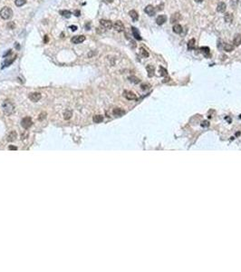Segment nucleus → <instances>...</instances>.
<instances>
[{"mask_svg": "<svg viewBox=\"0 0 241 272\" xmlns=\"http://www.w3.org/2000/svg\"><path fill=\"white\" fill-rule=\"evenodd\" d=\"M27 3V0H15V4L16 6H22Z\"/></svg>", "mask_w": 241, "mask_h": 272, "instance_id": "nucleus-28", "label": "nucleus"}, {"mask_svg": "<svg viewBox=\"0 0 241 272\" xmlns=\"http://www.w3.org/2000/svg\"><path fill=\"white\" fill-rule=\"evenodd\" d=\"M166 21H167V16H165V15H160V16H159L156 18V23H157V24H159V26L163 24Z\"/></svg>", "mask_w": 241, "mask_h": 272, "instance_id": "nucleus-10", "label": "nucleus"}, {"mask_svg": "<svg viewBox=\"0 0 241 272\" xmlns=\"http://www.w3.org/2000/svg\"><path fill=\"white\" fill-rule=\"evenodd\" d=\"M60 15L65 16V17H66V18H69V17L71 16L72 13L68 10H62V11H60Z\"/></svg>", "mask_w": 241, "mask_h": 272, "instance_id": "nucleus-25", "label": "nucleus"}, {"mask_svg": "<svg viewBox=\"0 0 241 272\" xmlns=\"http://www.w3.org/2000/svg\"><path fill=\"white\" fill-rule=\"evenodd\" d=\"M16 48H17V49H19V45H18V43H16Z\"/></svg>", "mask_w": 241, "mask_h": 272, "instance_id": "nucleus-42", "label": "nucleus"}, {"mask_svg": "<svg viewBox=\"0 0 241 272\" xmlns=\"http://www.w3.org/2000/svg\"><path fill=\"white\" fill-rule=\"evenodd\" d=\"M45 115H46V114H45V113H44V114H41L40 115H39V120L42 121L43 119H45Z\"/></svg>", "mask_w": 241, "mask_h": 272, "instance_id": "nucleus-33", "label": "nucleus"}, {"mask_svg": "<svg viewBox=\"0 0 241 272\" xmlns=\"http://www.w3.org/2000/svg\"><path fill=\"white\" fill-rule=\"evenodd\" d=\"M140 52H141V55H142L143 57H148L149 55V52L147 50H146L145 48H143V47H141L140 48Z\"/></svg>", "mask_w": 241, "mask_h": 272, "instance_id": "nucleus-27", "label": "nucleus"}, {"mask_svg": "<svg viewBox=\"0 0 241 272\" xmlns=\"http://www.w3.org/2000/svg\"><path fill=\"white\" fill-rule=\"evenodd\" d=\"M93 122H95V123H100V122H102L103 121V116L95 115V116H93Z\"/></svg>", "mask_w": 241, "mask_h": 272, "instance_id": "nucleus-24", "label": "nucleus"}, {"mask_svg": "<svg viewBox=\"0 0 241 272\" xmlns=\"http://www.w3.org/2000/svg\"><path fill=\"white\" fill-rule=\"evenodd\" d=\"M149 87H150V85H149V84H146V83H145V84H142V90H147Z\"/></svg>", "mask_w": 241, "mask_h": 272, "instance_id": "nucleus-34", "label": "nucleus"}, {"mask_svg": "<svg viewBox=\"0 0 241 272\" xmlns=\"http://www.w3.org/2000/svg\"><path fill=\"white\" fill-rule=\"evenodd\" d=\"M48 42V35H45V43L46 44Z\"/></svg>", "mask_w": 241, "mask_h": 272, "instance_id": "nucleus-39", "label": "nucleus"}, {"mask_svg": "<svg viewBox=\"0 0 241 272\" xmlns=\"http://www.w3.org/2000/svg\"><path fill=\"white\" fill-rule=\"evenodd\" d=\"M72 115H73V112L69 109L65 110V113H64V118H65V120H70Z\"/></svg>", "mask_w": 241, "mask_h": 272, "instance_id": "nucleus-19", "label": "nucleus"}, {"mask_svg": "<svg viewBox=\"0 0 241 272\" xmlns=\"http://www.w3.org/2000/svg\"><path fill=\"white\" fill-rule=\"evenodd\" d=\"M180 19V13H174L173 15H171V17H170V23H171V24H174V23L178 22Z\"/></svg>", "mask_w": 241, "mask_h": 272, "instance_id": "nucleus-13", "label": "nucleus"}, {"mask_svg": "<svg viewBox=\"0 0 241 272\" xmlns=\"http://www.w3.org/2000/svg\"><path fill=\"white\" fill-rule=\"evenodd\" d=\"M200 52L203 54V55H205L206 57H209L210 56V50L208 46H202L199 48Z\"/></svg>", "mask_w": 241, "mask_h": 272, "instance_id": "nucleus-11", "label": "nucleus"}, {"mask_svg": "<svg viewBox=\"0 0 241 272\" xmlns=\"http://www.w3.org/2000/svg\"><path fill=\"white\" fill-rule=\"evenodd\" d=\"M94 54H95V53H93V52H91V53H90L89 55H88V57H91L92 55H93Z\"/></svg>", "mask_w": 241, "mask_h": 272, "instance_id": "nucleus-40", "label": "nucleus"}, {"mask_svg": "<svg viewBox=\"0 0 241 272\" xmlns=\"http://www.w3.org/2000/svg\"><path fill=\"white\" fill-rule=\"evenodd\" d=\"M132 35H133V36L135 37V39H137V40H142V36H141L140 35V32L138 31V29L136 28V27H132Z\"/></svg>", "mask_w": 241, "mask_h": 272, "instance_id": "nucleus-15", "label": "nucleus"}, {"mask_svg": "<svg viewBox=\"0 0 241 272\" xmlns=\"http://www.w3.org/2000/svg\"><path fill=\"white\" fill-rule=\"evenodd\" d=\"M33 124L32 119L30 117H24L23 118L22 122H21V125L23 126V128L24 129H28L29 127H31V125Z\"/></svg>", "mask_w": 241, "mask_h": 272, "instance_id": "nucleus-3", "label": "nucleus"}, {"mask_svg": "<svg viewBox=\"0 0 241 272\" xmlns=\"http://www.w3.org/2000/svg\"><path fill=\"white\" fill-rule=\"evenodd\" d=\"M237 3H238V0H230V5L233 8L237 6Z\"/></svg>", "mask_w": 241, "mask_h": 272, "instance_id": "nucleus-31", "label": "nucleus"}, {"mask_svg": "<svg viewBox=\"0 0 241 272\" xmlns=\"http://www.w3.org/2000/svg\"><path fill=\"white\" fill-rule=\"evenodd\" d=\"M160 75H162V76H166L168 75L167 70L165 68H163V67H160Z\"/></svg>", "mask_w": 241, "mask_h": 272, "instance_id": "nucleus-29", "label": "nucleus"}, {"mask_svg": "<svg viewBox=\"0 0 241 272\" xmlns=\"http://www.w3.org/2000/svg\"><path fill=\"white\" fill-rule=\"evenodd\" d=\"M112 27H113L114 29H115L117 32H122V31L124 30V26L123 24H122V21H116L115 23H114L113 24H112Z\"/></svg>", "mask_w": 241, "mask_h": 272, "instance_id": "nucleus-4", "label": "nucleus"}, {"mask_svg": "<svg viewBox=\"0 0 241 272\" xmlns=\"http://www.w3.org/2000/svg\"><path fill=\"white\" fill-rule=\"evenodd\" d=\"M202 1L203 0H195V2H197V3H201Z\"/></svg>", "mask_w": 241, "mask_h": 272, "instance_id": "nucleus-41", "label": "nucleus"}, {"mask_svg": "<svg viewBox=\"0 0 241 272\" xmlns=\"http://www.w3.org/2000/svg\"><path fill=\"white\" fill-rule=\"evenodd\" d=\"M15 27H16V26H15V23H14V22H8V23H7V27H8L9 29H14Z\"/></svg>", "mask_w": 241, "mask_h": 272, "instance_id": "nucleus-32", "label": "nucleus"}, {"mask_svg": "<svg viewBox=\"0 0 241 272\" xmlns=\"http://www.w3.org/2000/svg\"><path fill=\"white\" fill-rule=\"evenodd\" d=\"M226 9H227V6H226V4L224 2H219V5H218V7H217V11L219 13H224L226 11Z\"/></svg>", "mask_w": 241, "mask_h": 272, "instance_id": "nucleus-12", "label": "nucleus"}, {"mask_svg": "<svg viewBox=\"0 0 241 272\" xmlns=\"http://www.w3.org/2000/svg\"><path fill=\"white\" fill-rule=\"evenodd\" d=\"M129 80H130L131 82H132V83H140V80L138 79V78H136L135 76H131V77H129Z\"/></svg>", "mask_w": 241, "mask_h": 272, "instance_id": "nucleus-30", "label": "nucleus"}, {"mask_svg": "<svg viewBox=\"0 0 241 272\" xmlns=\"http://www.w3.org/2000/svg\"><path fill=\"white\" fill-rule=\"evenodd\" d=\"M28 97L31 101L35 103V102H38L39 100L41 99L42 95H41V93H31L30 94H29Z\"/></svg>", "mask_w": 241, "mask_h": 272, "instance_id": "nucleus-7", "label": "nucleus"}, {"mask_svg": "<svg viewBox=\"0 0 241 272\" xmlns=\"http://www.w3.org/2000/svg\"><path fill=\"white\" fill-rule=\"evenodd\" d=\"M72 43L73 44H75V45H77V44H81L83 43V41H85V36L84 35H75V36H73V38H72Z\"/></svg>", "mask_w": 241, "mask_h": 272, "instance_id": "nucleus-6", "label": "nucleus"}, {"mask_svg": "<svg viewBox=\"0 0 241 272\" xmlns=\"http://www.w3.org/2000/svg\"><path fill=\"white\" fill-rule=\"evenodd\" d=\"M123 96L128 100H136L137 96L136 94L132 91H124L123 92Z\"/></svg>", "mask_w": 241, "mask_h": 272, "instance_id": "nucleus-5", "label": "nucleus"}, {"mask_svg": "<svg viewBox=\"0 0 241 272\" xmlns=\"http://www.w3.org/2000/svg\"><path fill=\"white\" fill-rule=\"evenodd\" d=\"M129 15H130V16L132 17V21H137L138 18H139V15H138V13L136 12L135 10H131L130 12H129Z\"/></svg>", "mask_w": 241, "mask_h": 272, "instance_id": "nucleus-20", "label": "nucleus"}, {"mask_svg": "<svg viewBox=\"0 0 241 272\" xmlns=\"http://www.w3.org/2000/svg\"><path fill=\"white\" fill-rule=\"evenodd\" d=\"M0 16H1L3 19H5V20L10 19L13 16L12 9H11L10 7H7V6L3 7L2 9H1V11H0Z\"/></svg>", "mask_w": 241, "mask_h": 272, "instance_id": "nucleus-1", "label": "nucleus"}, {"mask_svg": "<svg viewBox=\"0 0 241 272\" xmlns=\"http://www.w3.org/2000/svg\"><path fill=\"white\" fill-rule=\"evenodd\" d=\"M100 24H101L105 29H111V27H112V23H111L110 20L102 19V20H100Z\"/></svg>", "mask_w": 241, "mask_h": 272, "instance_id": "nucleus-8", "label": "nucleus"}, {"mask_svg": "<svg viewBox=\"0 0 241 272\" xmlns=\"http://www.w3.org/2000/svg\"><path fill=\"white\" fill-rule=\"evenodd\" d=\"M70 28H71L72 31H75L77 29V27H76V26H71V27H70Z\"/></svg>", "mask_w": 241, "mask_h": 272, "instance_id": "nucleus-36", "label": "nucleus"}, {"mask_svg": "<svg viewBox=\"0 0 241 272\" xmlns=\"http://www.w3.org/2000/svg\"><path fill=\"white\" fill-rule=\"evenodd\" d=\"M146 69H147V72H148V75L150 77H151L152 75H154V71H155V69H154V66L151 65H147V67H146Z\"/></svg>", "mask_w": 241, "mask_h": 272, "instance_id": "nucleus-21", "label": "nucleus"}, {"mask_svg": "<svg viewBox=\"0 0 241 272\" xmlns=\"http://www.w3.org/2000/svg\"><path fill=\"white\" fill-rule=\"evenodd\" d=\"M195 43H196V41H195L194 38L191 39V40L188 41V50H193V49H195Z\"/></svg>", "mask_w": 241, "mask_h": 272, "instance_id": "nucleus-23", "label": "nucleus"}, {"mask_svg": "<svg viewBox=\"0 0 241 272\" xmlns=\"http://www.w3.org/2000/svg\"><path fill=\"white\" fill-rule=\"evenodd\" d=\"M112 114H114L115 116H122L125 114V111H123L121 108H115V109L112 111Z\"/></svg>", "mask_w": 241, "mask_h": 272, "instance_id": "nucleus-17", "label": "nucleus"}, {"mask_svg": "<svg viewBox=\"0 0 241 272\" xmlns=\"http://www.w3.org/2000/svg\"><path fill=\"white\" fill-rule=\"evenodd\" d=\"M173 32L176 33V34H180V33L182 32V27H181L180 24H176L174 27H173Z\"/></svg>", "mask_w": 241, "mask_h": 272, "instance_id": "nucleus-22", "label": "nucleus"}, {"mask_svg": "<svg viewBox=\"0 0 241 272\" xmlns=\"http://www.w3.org/2000/svg\"><path fill=\"white\" fill-rule=\"evenodd\" d=\"M160 9H161V10L163 9V4L160 5V6H158V10H160Z\"/></svg>", "mask_w": 241, "mask_h": 272, "instance_id": "nucleus-38", "label": "nucleus"}, {"mask_svg": "<svg viewBox=\"0 0 241 272\" xmlns=\"http://www.w3.org/2000/svg\"><path fill=\"white\" fill-rule=\"evenodd\" d=\"M223 49H224L226 52H231V51H233L234 46H233V45H229V44H224Z\"/></svg>", "mask_w": 241, "mask_h": 272, "instance_id": "nucleus-26", "label": "nucleus"}, {"mask_svg": "<svg viewBox=\"0 0 241 272\" xmlns=\"http://www.w3.org/2000/svg\"><path fill=\"white\" fill-rule=\"evenodd\" d=\"M3 110L6 114H11L14 112L15 106L10 101H5L3 104Z\"/></svg>", "mask_w": 241, "mask_h": 272, "instance_id": "nucleus-2", "label": "nucleus"}, {"mask_svg": "<svg viewBox=\"0 0 241 272\" xmlns=\"http://www.w3.org/2000/svg\"><path fill=\"white\" fill-rule=\"evenodd\" d=\"M224 20L226 23H231L233 21V15L231 13H226L224 16Z\"/></svg>", "mask_w": 241, "mask_h": 272, "instance_id": "nucleus-18", "label": "nucleus"}, {"mask_svg": "<svg viewBox=\"0 0 241 272\" xmlns=\"http://www.w3.org/2000/svg\"><path fill=\"white\" fill-rule=\"evenodd\" d=\"M16 137H17L16 132H15V131H12V132L7 135V139H6V140H7L8 142H14V141L16 139Z\"/></svg>", "mask_w": 241, "mask_h": 272, "instance_id": "nucleus-16", "label": "nucleus"}, {"mask_svg": "<svg viewBox=\"0 0 241 272\" xmlns=\"http://www.w3.org/2000/svg\"><path fill=\"white\" fill-rule=\"evenodd\" d=\"M80 14H81V12H80L79 10H75V11H74V16H79Z\"/></svg>", "mask_w": 241, "mask_h": 272, "instance_id": "nucleus-35", "label": "nucleus"}, {"mask_svg": "<svg viewBox=\"0 0 241 272\" xmlns=\"http://www.w3.org/2000/svg\"><path fill=\"white\" fill-rule=\"evenodd\" d=\"M9 150H15V151H16V150H17V148H16V146H12V145H10V146H9Z\"/></svg>", "mask_w": 241, "mask_h": 272, "instance_id": "nucleus-37", "label": "nucleus"}, {"mask_svg": "<svg viewBox=\"0 0 241 272\" xmlns=\"http://www.w3.org/2000/svg\"><path fill=\"white\" fill-rule=\"evenodd\" d=\"M233 44H234V45H236V46H238V45H241V35L240 34H237V35L234 36Z\"/></svg>", "mask_w": 241, "mask_h": 272, "instance_id": "nucleus-14", "label": "nucleus"}, {"mask_svg": "<svg viewBox=\"0 0 241 272\" xmlns=\"http://www.w3.org/2000/svg\"><path fill=\"white\" fill-rule=\"evenodd\" d=\"M144 12L147 15H149L150 16H152L155 15V9H154V7L151 5H149V6H147L144 8Z\"/></svg>", "mask_w": 241, "mask_h": 272, "instance_id": "nucleus-9", "label": "nucleus"}]
</instances>
